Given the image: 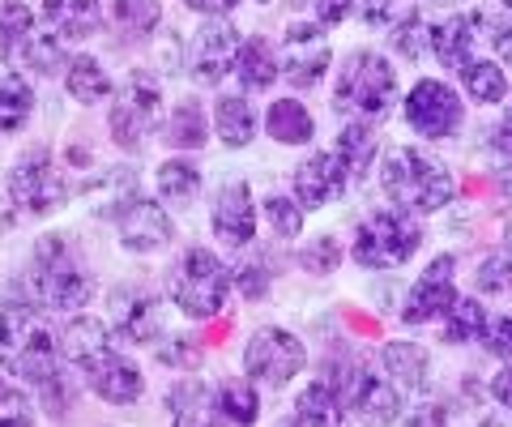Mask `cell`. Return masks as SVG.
Listing matches in <instances>:
<instances>
[{
  "mask_svg": "<svg viewBox=\"0 0 512 427\" xmlns=\"http://www.w3.org/2000/svg\"><path fill=\"white\" fill-rule=\"evenodd\" d=\"M60 334L47 321L43 304L18 299L0 308V368L18 381L43 385L60 372Z\"/></svg>",
  "mask_w": 512,
  "mask_h": 427,
  "instance_id": "6da1fadb",
  "label": "cell"
},
{
  "mask_svg": "<svg viewBox=\"0 0 512 427\" xmlns=\"http://www.w3.org/2000/svg\"><path fill=\"white\" fill-rule=\"evenodd\" d=\"M380 188L397 210H410V214H436L457 193V184L440 158H431L427 150H414V146H397L393 154H384Z\"/></svg>",
  "mask_w": 512,
  "mask_h": 427,
  "instance_id": "7a4b0ae2",
  "label": "cell"
},
{
  "mask_svg": "<svg viewBox=\"0 0 512 427\" xmlns=\"http://www.w3.org/2000/svg\"><path fill=\"white\" fill-rule=\"evenodd\" d=\"M231 278L235 274L222 265L218 252L188 248L167 270V295L184 316H192V321H210V316H218L222 308H227Z\"/></svg>",
  "mask_w": 512,
  "mask_h": 427,
  "instance_id": "3957f363",
  "label": "cell"
},
{
  "mask_svg": "<svg viewBox=\"0 0 512 427\" xmlns=\"http://www.w3.org/2000/svg\"><path fill=\"white\" fill-rule=\"evenodd\" d=\"M30 295L43 308H60V312H77L90 304L94 295V278L82 261L73 257V248L52 235L43 240L35 252V265H30Z\"/></svg>",
  "mask_w": 512,
  "mask_h": 427,
  "instance_id": "277c9868",
  "label": "cell"
},
{
  "mask_svg": "<svg viewBox=\"0 0 512 427\" xmlns=\"http://www.w3.org/2000/svg\"><path fill=\"white\" fill-rule=\"evenodd\" d=\"M419 244H423L419 214L389 205V210H376L359 223L350 257H355L363 270H397V265H406L414 252H419Z\"/></svg>",
  "mask_w": 512,
  "mask_h": 427,
  "instance_id": "5b68a950",
  "label": "cell"
},
{
  "mask_svg": "<svg viewBox=\"0 0 512 427\" xmlns=\"http://www.w3.org/2000/svg\"><path fill=\"white\" fill-rule=\"evenodd\" d=\"M325 381L338 389L346 415L355 423H363V427H393L397 419H402V385L372 372L363 359L338 363Z\"/></svg>",
  "mask_w": 512,
  "mask_h": 427,
  "instance_id": "8992f818",
  "label": "cell"
},
{
  "mask_svg": "<svg viewBox=\"0 0 512 427\" xmlns=\"http://www.w3.org/2000/svg\"><path fill=\"white\" fill-rule=\"evenodd\" d=\"M333 103L338 112H350L359 120H376L397 103V69L380 52H355L346 56L338 69V86H333Z\"/></svg>",
  "mask_w": 512,
  "mask_h": 427,
  "instance_id": "52a82bcc",
  "label": "cell"
},
{
  "mask_svg": "<svg viewBox=\"0 0 512 427\" xmlns=\"http://www.w3.org/2000/svg\"><path fill=\"white\" fill-rule=\"evenodd\" d=\"M308 368V346L282 325H261L244 346V372L265 389H286Z\"/></svg>",
  "mask_w": 512,
  "mask_h": 427,
  "instance_id": "ba28073f",
  "label": "cell"
},
{
  "mask_svg": "<svg viewBox=\"0 0 512 427\" xmlns=\"http://www.w3.org/2000/svg\"><path fill=\"white\" fill-rule=\"evenodd\" d=\"M9 201L22 218H43L69 201V180L47 150H30L18 167L9 171Z\"/></svg>",
  "mask_w": 512,
  "mask_h": 427,
  "instance_id": "9c48e42d",
  "label": "cell"
},
{
  "mask_svg": "<svg viewBox=\"0 0 512 427\" xmlns=\"http://www.w3.org/2000/svg\"><path fill=\"white\" fill-rule=\"evenodd\" d=\"M158 107H163L158 86L146 73H133L120 86L116 103H111V141L124 150H141V141H146L150 129L158 124Z\"/></svg>",
  "mask_w": 512,
  "mask_h": 427,
  "instance_id": "30bf717a",
  "label": "cell"
},
{
  "mask_svg": "<svg viewBox=\"0 0 512 427\" xmlns=\"http://www.w3.org/2000/svg\"><path fill=\"white\" fill-rule=\"evenodd\" d=\"M466 120V107H461V94L453 86L436 82V77H423L414 82V90L406 94V124L427 141H444L461 129Z\"/></svg>",
  "mask_w": 512,
  "mask_h": 427,
  "instance_id": "8fae6325",
  "label": "cell"
},
{
  "mask_svg": "<svg viewBox=\"0 0 512 427\" xmlns=\"http://www.w3.org/2000/svg\"><path fill=\"white\" fill-rule=\"evenodd\" d=\"M239 30L227 18H205L201 30L192 35L188 47V73L197 86H218L227 73H235V60H239Z\"/></svg>",
  "mask_w": 512,
  "mask_h": 427,
  "instance_id": "7c38bea8",
  "label": "cell"
},
{
  "mask_svg": "<svg viewBox=\"0 0 512 427\" xmlns=\"http://www.w3.org/2000/svg\"><path fill=\"white\" fill-rule=\"evenodd\" d=\"M111 334L116 342H128V346H154L158 334H163V304L150 287H116L111 291Z\"/></svg>",
  "mask_w": 512,
  "mask_h": 427,
  "instance_id": "4fadbf2b",
  "label": "cell"
},
{
  "mask_svg": "<svg viewBox=\"0 0 512 427\" xmlns=\"http://www.w3.org/2000/svg\"><path fill=\"white\" fill-rule=\"evenodd\" d=\"M457 257L453 252H440L436 261L427 265V274L414 282L406 304H402V321L406 325H427V321H440V316L457 304Z\"/></svg>",
  "mask_w": 512,
  "mask_h": 427,
  "instance_id": "5bb4252c",
  "label": "cell"
},
{
  "mask_svg": "<svg viewBox=\"0 0 512 427\" xmlns=\"http://www.w3.org/2000/svg\"><path fill=\"white\" fill-rule=\"evenodd\" d=\"M329 69V43L320 22H291L282 39V77L295 90L316 86Z\"/></svg>",
  "mask_w": 512,
  "mask_h": 427,
  "instance_id": "9a60e30c",
  "label": "cell"
},
{
  "mask_svg": "<svg viewBox=\"0 0 512 427\" xmlns=\"http://www.w3.org/2000/svg\"><path fill=\"white\" fill-rule=\"evenodd\" d=\"M116 235L128 252H158L175 240V223L163 205H154L150 197H133L116 214Z\"/></svg>",
  "mask_w": 512,
  "mask_h": 427,
  "instance_id": "2e32d148",
  "label": "cell"
},
{
  "mask_svg": "<svg viewBox=\"0 0 512 427\" xmlns=\"http://www.w3.org/2000/svg\"><path fill=\"white\" fill-rule=\"evenodd\" d=\"M346 188H350V171L333 150H316L295 167V197L303 201V210L333 205Z\"/></svg>",
  "mask_w": 512,
  "mask_h": 427,
  "instance_id": "e0dca14e",
  "label": "cell"
},
{
  "mask_svg": "<svg viewBox=\"0 0 512 427\" xmlns=\"http://www.w3.org/2000/svg\"><path fill=\"white\" fill-rule=\"evenodd\" d=\"M210 223H214V235L227 248H248L252 244V235H256V201H252V188L244 180H227L214 193Z\"/></svg>",
  "mask_w": 512,
  "mask_h": 427,
  "instance_id": "ac0fdd59",
  "label": "cell"
},
{
  "mask_svg": "<svg viewBox=\"0 0 512 427\" xmlns=\"http://www.w3.org/2000/svg\"><path fill=\"white\" fill-rule=\"evenodd\" d=\"M60 351L77 372L90 376L103 359L116 355V334H111V325L94 321V316H73L60 334Z\"/></svg>",
  "mask_w": 512,
  "mask_h": 427,
  "instance_id": "d6986e66",
  "label": "cell"
},
{
  "mask_svg": "<svg viewBox=\"0 0 512 427\" xmlns=\"http://www.w3.org/2000/svg\"><path fill=\"white\" fill-rule=\"evenodd\" d=\"M487 13H453V18H444L440 26H431V56L440 60L448 69H466L474 60V43H478V30H487Z\"/></svg>",
  "mask_w": 512,
  "mask_h": 427,
  "instance_id": "ffe728a7",
  "label": "cell"
},
{
  "mask_svg": "<svg viewBox=\"0 0 512 427\" xmlns=\"http://www.w3.org/2000/svg\"><path fill=\"white\" fill-rule=\"evenodd\" d=\"M43 22L60 43H77L99 35L103 5L99 0H43Z\"/></svg>",
  "mask_w": 512,
  "mask_h": 427,
  "instance_id": "44dd1931",
  "label": "cell"
},
{
  "mask_svg": "<svg viewBox=\"0 0 512 427\" xmlns=\"http://www.w3.org/2000/svg\"><path fill=\"white\" fill-rule=\"evenodd\" d=\"M82 381L99 393L103 402H111V406H128V402H137L141 398V389H146V381H141V368L128 355H111V359H103L99 368H94L90 376H82Z\"/></svg>",
  "mask_w": 512,
  "mask_h": 427,
  "instance_id": "7402d4cb",
  "label": "cell"
},
{
  "mask_svg": "<svg viewBox=\"0 0 512 427\" xmlns=\"http://www.w3.org/2000/svg\"><path fill=\"white\" fill-rule=\"evenodd\" d=\"M167 406H171V427H222L227 423L214 402V393L205 389L197 376H184V381L171 389Z\"/></svg>",
  "mask_w": 512,
  "mask_h": 427,
  "instance_id": "603a6c76",
  "label": "cell"
},
{
  "mask_svg": "<svg viewBox=\"0 0 512 427\" xmlns=\"http://www.w3.org/2000/svg\"><path fill=\"white\" fill-rule=\"evenodd\" d=\"M380 363H384V376L402 389H427L431 381V359L419 342H384Z\"/></svg>",
  "mask_w": 512,
  "mask_h": 427,
  "instance_id": "cb8c5ba5",
  "label": "cell"
},
{
  "mask_svg": "<svg viewBox=\"0 0 512 427\" xmlns=\"http://www.w3.org/2000/svg\"><path fill=\"white\" fill-rule=\"evenodd\" d=\"M35 35H39L35 13H30L22 0H0V60H5V65H22Z\"/></svg>",
  "mask_w": 512,
  "mask_h": 427,
  "instance_id": "d4e9b609",
  "label": "cell"
},
{
  "mask_svg": "<svg viewBox=\"0 0 512 427\" xmlns=\"http://www.w3.org/2000/svg\"><path fill=\"white\" fill-rule=\"evenodd\" d=\"M235 77L239 86H244L248 94L256 90H269L282 77V60L274 56V47H269L265 39H244V47H239V60H235Z\"/></svg>",
  "mask_w": 512,
  "mask_h": 427,
  "instance_id": "484cf974",
  "label": "cell"
},
{
  "mask_svg": "<svg viewBox=\"0 0 512 427\" xmlns=\"http://www.w3.org/2000/svg\"><path fill=\"white\" fill-rule=\"evenodd\" d=\"M214 129L222 137V146H231V150H244L256 137V112L244 94H222L214 103Z\"/></svg>",
  "mask_w": 512,
  "mask_h": 427,
  "instance_id": "4316f807",
  "label": "cell"
},
{
  "mask_svg": "<svg viewBox=\"0 0 512 427\" xmlns=\"http://www.w3.org/2000/svg\"><path fill=\"white\" fill-rule=\"evenodd\" d=\"M265 133L274 137L278 146H308L316 137V124H312V112L299 99H278L265 116Z\"/></svg>",
  "mask_w": 512,
  "mask_h": 427,
  "instance_id": "83f0119b",
  "label": "cell"
},
{
  "mask_svg": "<svg viewBox=\"0 0 512 427\" xmlns=\"http://www.w3.org/2000/svg\"><path fill=\"white\" fill-rule=\"evenodd\" d=\"M261 385L252 381V376H231V381H222L214 389V402L222 410V419L235 423V427H252L261 419Z\"/></svg>",
  "mask_w": 512,
  "mask_h": 427,
  "instance_id": "f1b7e54d",
  "label": "cell"
},
{
  "mask_svg": "<svg viewBox=\"0 0 512 427\" xmlns=\"http://www.w3.org/2000/svg\"><path fill=\"white\" fill-rule=\"evenodd\" d=\"M440 321H444V325H440V338H444L448 346H466V342H483L487 325H491V312L478 304V299L461 295L457 304L440 316Z\"/></svg>",
  "mask_w": 512,
  "mask_h": 427,
  "instance_id": "f546056e",
  "label": "cell"
},
{
  "mask_svg": "<svg viewBox=\"0 0 512 427\" xmlns=\"http://www.w3.org/2000/svg\"><path fill=\"white\" fill-rule=\"evenodd\" d=\"M333 154L346 163L350 180H363L367 171H372V163H376V129L367 120H350L346 129L338 133V146H333Z\"/></svg>",
  "mask_w": 512,
  "mask_h": 427,
  "instance_id": "4dcf8cb0",
  "label": "cell"
},
{
  "mask_svg": "<svg viewBox=\"0 0 512 427\" xmlns=\"http://www.w3.org/2000/svg\"><path fill=\"white\" fill-rule=\"evenodd\" d=\"M158 197L171 205H192L201 197V167L192 158H167L158 167Z\"/></svg>",
  "mask_w": 512,
  "mask_h": 427,
  "instance_id": "1f68e13d",
  "label": "cell"
},
{
  "mask_svg": "<svg viewBox=\"0 0 512 427\" xmlns=\"http://www.w3.org/2000/svg\"><path fill=\"white\" fill-rule=\"evenodd\" d=\"M30 112H35V90L26 77L5 73L0 77V133H22Z\"/></svg>",
  "mask_w": 512,
  "mask_h": 427,
  "instance_id": "d6a6232c",
  "label": "cell"
},
{
  "mask_svg": "<svg viewBox=\"0 0 512 427\" xmlns=\"http://www.w3.org/2000/svg\"><path fill=\"white\" fill-rule=\"evenodd\" d=\"M64 86L77 103H103L111 94V77L94 56H73L69 69H64Z\"/></svg>",
  "mask_w": 512,
  "mask_h": 427,
  "instance_id": "836d02e7",
  "label": "cell"
},
{
  "mask_svg": "<svg viewBox=\"0 0 512 427\" xmlns=\"http://www.w3.org/2000/svg\"><path fill=\"white\" fill-rule=\"evenodd\" d=\"M461 86H466L474 103H487V107L508 99V73H504V65H495V60H470V65L461 69Z\"/></svg>",
  "mask_w": 512,
  "mask_h": 427,
  "instance_id": "e575fe53",
  "label": "cell"
},
{
  "mask_svg": "<svg viewBox=\"0 0 512 427\" xmlns=\"http://www.w3.org/2000/svg\"><path fill=\"white\" fill-rule=\"evenodd\" d=\"M167 141L175 150H201L205 141H210V124H205V112L197 99L175 103V112L167 120Z\"/></svg>",
  "mask_w": 512,
  "mask_h": 427,
  "instance_id": "d590c367",
  "label": "cell"
},
{
  "mask_svg": "<svg viewBox=\"0 0 512 427\" xmlns=\"http://www.w3.org/2000/svg\"><path fill=\"white\" fill-rule=\"evenodd\" d=\"M133 197H137V180H133V171H128V167H107L99 176V184H90L94 210H103L111 218H116Z\"/></svg>",
  "mask_w": 512,
  "mask_h": 427,
  "instance_id": "8d00e7d4",
  "label": "cell"
},
{
  "mask_svg": "<svg viewBox=\"0 0 512 427\" xmlns=\"http://www.w3.org/2000/svg\"><path fill=\"white\" fill-rule=\"evenodd\" d=\"M389 39H393V47H397V52H402L406 60H423V56L431 52V26L423 22L419 9H410L402 22H393Z\"/></svg>",
  "mask_w": 512,
  "mask_h": 427,
  "instance_id": "74e56055",
  "label": "cell"
},
{
  "mask_svg": "<svg viewBox=\"0 0 512 427\" xmlns=\"http://www.w3.org/2000/svg\"><path fill=\"white\" fill-rule=\"evenodd\" d=\"M111 18L124 35H150L158 26V0H111Z\"/></svg>",
  "mask_w": 512,
  "mask_h": 427,
  "instance_id": "f35d334b",
  "label": "cell"
},
{
  "mask_svg": "<svg viewBox=\"0 0 512 427\" xmlns=\"http://www.w3.org/2000/svg\"><path fill=\"white\" fill-rule=\"evenodd\" d=\"M22 65H30V69L43 73V77H52V73H60V69H69V56H64V43L52 35V30H39L35 43L26 47V60H22Z\"/></svg>",
  "mask_w": 512,
  "mask_h": 427,
  "instance_id": "ab89813d",
  "label": "cell"
},
{
  "mask_svg": "<svg viewBox=\"0 0 512 427\" xmlns=\"http://www.w3.org/2000/svg\"><path fill=\"white\" fill-rule=\"evenodd\" d=\"M265 218H269V227H274L282 240H295V235L303 231V201L286 197V193L265 197Z\"/></svg>",
  "mask_w": 512,
  "mask_h": 427,
  "instance_id": "60d3db41",
  "label": "cell"
},
{
  "mask_svg": "<svg viewBox=\"0 0 512 427\" xmlns=\"http://www.w3.org/2000/svg\"><path fill=\"white\" fill-rule=\"evenodd\" d=\"M478 291L487 295H512V252H491V257H483V265H478Z\"/></svg>",
  "mask_w": 512,
  "mask_h": 427,
  "instance_id": "b9f144b4",
  "label": "cell"
},
{
  "mask_svg": "<svg viewBox=\"0 0 512 427\" xmlns=\"http://www.w3.org/2000/svg\"><path fill=\"white\" fill-rule=\"evenodd\" d=\"M158 363L167 368H180V372H197L201 368V346L197 338H184V334H171L158 342Z\"/></svg>",
  "mask_w": 512,
  "mask_h": 427,
  "instance_id": "7bdbcfd3",
  "label": "cell"
},
{
  "mask_svg": "<svg viewBox=\"0 0 512 427\" xmlns=\"http://www.w3.org/2000/svg\"><path fill=\"white\" fill-rule=\"evenodd\" d=\"M299 265L308 274H333L342 265V244L333 240V235H320V240H312L308 248L299 252Z\"/></svg>",
  "mask_w": 512,
  "mask_h": 427,
  "instance_id": "ee69618b",
  "label": "cell"
},
{
  "mask_svg": "<svg viewBox=\"0 0 512 427\" xmlns=\"http://www.w3.org/2000/svg\"><path fill=\"white\" fill-rule=\"evenodd\" d=\"M235 282H239V295L244 299H265L269 282H274V274H269V261L265 257H244L239 261V270H231Z\"/></svg>",
  "mask_w": 512,
  "mask_h": 427,
  "instance_id": "f6af8a7d",
  "label": "cell"
},
{
  "mask_svg": "<svg viewBox=\"0 0 512 427\" xmlns=\"http://www.w3.org/2000/svg\"><path fill=\"white\" fill-rule=\"evenodd\" d=\"M483 342H487V351H491L495 359L512 363V316H491Z\"/></svg>",
  "mask_w": 512,
  "mask_h": 427,
  "instance_id": "bcb514c9",
  "label": "cell"
},
{
  "mask_svg": "<svg viewBox=\"0 0 512 427\" xmlns=\"http://www.w3.org/2000/svg\"><path fill=\"white\" fill-rule=\"evenodd\" d=\"M487 39L495 47V56H500V65L512 69V13H500V18L487 22Z\"/></svg>",
  "mask_w": 512,
  "mask_h": 427,
  "instance_id": "7dc6e473",
  "label": "cell"
},
{
  "mask_svg": "<svg viewBox=\"0 0 512 427\" xmlns=\"http://www.w3.org/2000/svg\"><path fill=\"white\" fill-rule=\"evenodd\" d=\"M312 5V18L320 26H338L350 18V9H355V0H308Z\"/></svg>",
  "mask_w": 512,
  "mask_h": 427,
  "instance_id": "c3c4849f",
  "label": "cell"
},
{
  "mask_svg": "<svg viewBox=\"0 0 512 427\" xmlns=\"http://www.w3.org/2000/svg\"><path fill=\"white\" fill-rule=\"evenodd\" d=\"M491 398L500 402L504 410H512V363H508L504 372H495V376H491Z\"/></svg>",
  "mask_w": 512,
  "mask_h": 427,
  "instance_id": "681fc988",
  "label": "cell"
},
{
  "mask_svg": "<svg viewBox=\"0 0 512 427\" xmlns=\"http://www.w3.org/2000/svg\"><path fill=\"white\" fill-rule=\"evenodd\" d=\"M188 9H197V13H205V18H222V13H227L235 0H184Z\"/></svg>",
  "mask_w": 512,
  "mask_h": 427,
  "instance_id": "f907efd6",
  "label": "cell"
},
{
  "mask_svg": "<svg viewBox=\"0 0 512 427\" xmlns=\"http://www.w3.org/2000/svg\"><path fill=\"white\" fill-rule=\"evenodd\" d=\"M491 141H495V146H500L504 154H512V112H508V116L500 120V129L491 133Z\"/></svg>",
  "mask_w": 512,
  "mask_h": 427,
  "instance_id": "816d5d0a",
  "label": "cell"
},
{
  "mask_svg": "<svg viewBox=\"0 0 512 427\" xmlns=\"http://www.w3.org/2000/svg\"><path fill=\"white\" fill-rule=\"evenodd\" d=\"M286 427H338L333 419H320V415H308V410H295V419Z\"/></svg>",
  "mask_w": 512,
  "mask_h": 427,
  "instance_id": "f5cc1de1",
  "label": "cell"
},
{
  "mask_svg": "<svg viewBox=\"0 0 512 427\" xmlns=\"http://www.w3.org/2000/svg\"><path fill=\"white\" fill-rule=\"evenodd\" d=\"M504 248H508V252H512V223H508V227H504Z\"/></svg>",
  "mask_w": 512,
  "mask_h": 427,
  "instance_id": "db71d44e",
  "label": "cell"
},
{
  "mask_svg": "<svg viewBox=\"0 0 512 427\" xmlns=\"http://www.w3.org/2000/svg\"><path fill=\"white\" fill-rule=\"evenodd\" d=\"M256 5H274V0H256Z\"/></svg>",
  "mask_w": 512,
  "mask_h": 427,
  "instance_id": "11a10c76",
  "label": "cell"
},
{
  "mask_svg": "<svg viewBox=\"0 0 512 427\" xmlns=\"http://www.w3.org/2000/svg\"><path fill=\"white\" fill-rule=\"evenodd\" d=\"M508 112H512V107H508Z\"/></svg>",
  "mask_w": 512,
  "mask_h": 427,
  "instance_id": "9f6ffc18",
  "label": "cell"
}]
</instances>
